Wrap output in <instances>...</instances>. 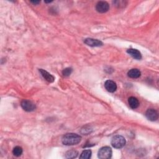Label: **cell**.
<instances>
[{
    "label": "cell",
    "mask_w": 159,
    "mask_h": 159,
    "mask_svg": "<svg viewBox=\"0 0 159 159\" xmlns=\"http://www.w3.org/2000/svg\"><path fill=\"white\" fill-rule=\"evenodd\" d=\"M81 137L75 133H68L65 134L62 139V143L65 146H74L77 145L81 142Z\"/></svg>",
    "instance_id": "obj_1"
},
{
    "label": "cell",
    "mask_w": 159,
    "mask_h": 159,
    "mask_svg": "<svg viewBox=\"0 0 159 159\" xmlns=\"http://www.w3.org/2000/svg\"><path fill=\"white\" fill-rule=\"evenodd\" d=\"M126 142V139L123 136L117 135L112 137L111 140V145L116 149H121L125 146Z\"/></svg>",
    "instance_id": "obj_2"
},
{
    "label": "cell",
    "mask_w": 159,
    "mask_h": 159,
    "mask_svg": "<svg viewBox=\"0 0 159 159\" xmlns=\"http://www.w3.org/2000/svg\"><path fill=\"white\" fill-rule=\"evenodd\" d=\"M112 149L109 147H103L101 148L98 153V158L100 159L110 158L112 156Z\"/></svg>",
    "instance_id": "obj_3"
},
{
    "label": "cell",
    "mask_w": 159,
    "mask_h": 159,
    "mask_svg": "<svg viewBox=\"0 0 159 159\" xmlns=\"http://www.w3.org/2000/svg\"><path fill=\"white\" fill-rule=\"evenodd\" d=\"M21 107L24 110L27 112H31L35 110L36 109V105L34 104L31 101L29 100H23L21 102Z\"/></svg>",
    "instance_id": "obj_4"
},
{
    "label": "cell",
    "mask_w": 159,
    "mask_h": 159,
    "mask_svg": "<svg viewBox=\"0 0 159 159\" xmlns=\"http://www.w3.org/2000/svg\"><path fill=\"white\" fill-rule=\"evenodd\" d=\"M109 9V4L106 2L101 1L98 2L96 5V9L98 12L105 13Z\"/></svg>",
    "instance_id": "obj_5"
},
{
    "label": "cell",
    "mask_w": 159,
    "mask_h": 159,
    "mask_svg": "<svg viewBox=\"0 0 159 159\" xmlns=\"http://www.w3.org/2000/svg\"><path fill=\"white\" fill-rule=\"evenodd\" d=\"M85 44L90 47H100L103 45V42L98 39L92 38H87L84 40Z\"/></svg>",
    "instance_id": "obj_6"
},
{
    "label": "cell",
    "mask_w": 159,
    "mask_h": 159,
    "mask_svg": "<svg viewBox=\"0 0 159 159\" xmlns=\"http://www.w3.org/2000/svg\"><path fill=\"white\" fill-rule=\"evenodd\" d=\"M146 116L149 120L155 121L158 118V114L157 111L154 109H149L146 112Z\"/></svg>",
    "instance_id": "obj_7"
},
{
    "label": "cell",
    "mask_w": 159,
    "mask_h": 159,
    "mask_svg": "<svg viewBox=\"0 0 159 159\" xmlns=\"http://www.w3.org/2000/svg\"><path fill=\"white\" fill-rule=\"evenodd\" d=\"M105 87L108 92L113 93L117 90V85L112 80H107L105 83Z\"/></svg>",
    "instance_id": "obj_8"
},
{
    "label": "cell",
    "mask_w": 159,
    "mask_h": 159,
    "mask_svg": "<svg viewBox=\"0 0 159 159\" xmlns=\"http://www.w3.org/2000/svg\"><path fill=\"white\" fill-rule=\"evenodd\" d=\"M39 72L40 73L41 75L43 77L46 81H47L49 83H52L55 80V78L53 75H52L51 74H50L47 71H46L45 70H43V69H39Z\"/></svg>",
    "instance_id": "obj_9"
},
{
    "label": "cell",
    "mask_w": 159,
    "mask_h": 159,
    "mask_svg": "<svg viewBox=\"0 0 159 159\" xmlns=\"http://www.w3.org/2000/svg\"><path fill=\"white\" fill-rule=\"evenodd\" d=\"M127 54H129L134 59L136 60H140L142 59L141 53L137 49H129L127 50Z\"/></svg>",
    "instance_id": "obj_10"
},
{
    "label": "cell",
    "mask_w": 159,
    "mask_h": 159,
    "mask_svg": "<svg viewBox=\"0 0 159 159\" xmlns=\"http://www.w3.org/2000/svg\"><path fill=\"white\" fill-rule=\"evenodd\" d=\"M128 77L131 78H137L140 77L141 73L139 69L137 68H133L130 70L127 73Z\"/></svg>",
    "instance_id": "obj_11"
},
{
    "label": "cell",
    "mask_w": 159,
    "mask_h": 159,
    "mask_svg": "<svg viewBox=\"0 0 159 159\" xmlns=\"http://www.w3.org/2000/svg\"><path fill=\"white\" fill-rule=\"evenodd\" d=\"M128 102H129V105L132 109H136L138 108V106H139V102L138 99L133 96L130 97L129 98L128 100Z\"/></svg>",
    "instance_id": "obj_12"
},
{
    "label": "cell",
    "mask_w": 159,
    "mask_h": 159,
    "mask_svg": "<svg viewBox=\"0 0 159 159\" xmlns=\"http://www.w3.org/2000/svg\"><path fill=\"white\" fill-rule=\"evenodd\" d=\"M78 153L76 150H68L65 154V157L67 158H74L78 156Z\"/></svg>",
    "instance_id": "obj_13"
},
{
    "label": "cell",
    "mask_w": 159,
    "mask_h": 159,
    "mask_svg": "<svg viewBox=\"0 0 159 159\" xmlns=\"http://www.w3.org/2000/svg\"><path fill=\"white\" fill-rule=\"evenodd\" d=\"M92 151L90 150H86L83 151V152L81 154V155L80 156V158L81 159H88L91 158L92 156Z\"/></svg>",
    "instance_id": "obj_14"
},
{
    "label": "cell",
    "mask_w": 159,
    "mask_h": 159,
    "mask_svg": "<svg viewBox=\"0 0 159 159\" xmlns=\"http://www.w3.org/2000/svg\"><path fill=\"white\" fill-rule=\"evenodd\" d=\"M22 152H23V150H22V147H21L19 146L15 147L14 148V149L12 150L13 154L15 156H16V157L21 156L22 155Z\"/></svg>",
    "instance_id": "obj_15"
},
{
    "label": "cell",
    "mask_w": 159,
    "mask_h": 159,
    "mask_svg": "<svg viewBox=\"0 0 159 159\" xmlns=\"http://www.w3.org/2000/svg\"><path fill=\"white\" fill-rule=\"evenodd\" d=\"M71 72H72V69L71 68H65L63 70L62 74L64 76L68 77V76L70 75V74H71Z\"/></svg>",
    "instance_id": "obj_16"
},
{
    "label": "cell",
    "mask_w": 159,
    "mask_h": 159,
    "mask_svg": "<svg viewBox=\"0 0 159 159\" xmlns=\"http://www.w3.org/2000/svg\"><path fill=\"white\" fill-rule=\"evenodd\" d=\"M31 3H33L34 5H37V4L40 3V2L39 1H31Z\"/></svg>",
    "instance_id": "obj_17"
}]
</instances>
